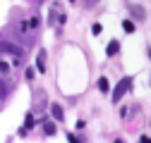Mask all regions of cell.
<instances>
[{
    "instance_id": "obj_1",
    "label": "cell",
    "mask_w": 151,
    "mask_h": 143,
    "mask_svg": "<svg viewBox=\"0 0 151 143\" xmlns=\"http://www.w3.org/2000/svg\"><path fill=\"white\" fill-rule=\"evenodd\" d=\"M0 52H3V55H12V57L19 60L24 55V48L17 45V43H12V41H0Z\"/></svg>"
},
{
    "instance_id": "obj_2",
    "label": "cell",
    "mask_w": 151,
    "mask_h": 143,
    "mask_svg": "<svg viewBox=\"0 0 151 143\" xmlns=\"http://www.w3.org/2000/svg\"><path fill=\"white\" fill-rule=\"evenodd\" d=\"M129 88H132V76H125V79L115 86V91H113L110 100H113V103H120V98H122L125 93H129Z\"/></svg>"
},
{
    "instance_id": "obj_3",
    "label": "cell",
    "mask_w": 151,
    "mask_h": 143,
    "mask_svg": "<svg viewBox=\"0 0 151 143\" xmlns=\"http://www.w3.org/2000/svg\"><path fill=\"white\" fill-rule=\"evenodd\" d=\"M36 26H39V17H31V19H24V22H19V29H22V33H29V31H34Z\"/></svg>"
},
{
    "instance_id": "obj_4",
    "label": "cell",
    "mask_w": 151,
    "mask_h": 143,
    "mask_svg": "<svg viewBox=\"0 0 151 143\" xmlns=\"http://www.w3.org/2000/svg\"><path fill=\"white\" fill-rule=\"evenodd\" d=\"M118 52H120V43H118V41H110L108 48H106V55H108V57H115Z\"/></svg>"
},
{
    "instance_id": "obj_5",
    "label": "cell",
    "mask_w": 151,
    "mask_h": 143,
    "mask_svg": "<svg viewBox=\"0 0 151 143\" xmlns=\"http://www.w3.org/2000/svg\"><path fill=\"white\" fill-rule=\"evenodd\" d=\"M50 115H53V119H65V112H63V107L58 103L50 105Z\"/></svg>"
},
{
    "instance_id": "obj_6",
    "label": "cell",
    "mask_w": 151,
    "mask_h": 143,
    "mask_svg": "<svg viewBox=\"0 0 151 143\" xmlns=\"http://www.w3.org/2000/svg\"><path fill=\"white\" fill-rule=\"evenodd\" d=\"M10 72H12V64L7 62V60H0V76H10Z\"/></svg>"
},
{
    "instance_id": "obj_7",
    "label": "cell",
    "mask_w": 151,
    "mask_h": 143,
    "mask_svg": "<svg viewBox=\"0 0 151 143\" xmlns=\"http://www.w3.org/2000/svg\"><path fill=\"white\" fill-rule=\"evenodd\" d=\"M36 67H39V72H46V50L39 52V57H36Z\"/></svg>"
},
{
    "instance_id": "obj_8",
    "label": "cell",
    "mask_w": 151,
    "mask_h": 143,
    "mask_svg": "<svg viewBox=\"0 0 151 143\" xmlns=\"http://www.w3.org/2000/svg\"><path fill=\"white\" fill-rule=\"evenodd\" d=\"M99 91H101V93H108V91H110V81H108L106 76L99 79Z\"/></svg>"
},
{
    "instance_id": "obj_9",
    "label": "cell",
    "mask_w": 151,
    "mask_h": 143,
    "mask_svg": "<svg viewBox=\"0 0 151 143\" xmlns=\"http://www.w3.org/2000/svg\"><path fill=\"white\" fill-rule=\"evenodd\" d=\"M31 127H34V117H31V115H27V122H24V127H22V131H19V134L24 136V134H27Z\"/></svg>"
},
{
    "instance_id": "obj_10",
    "label": "cell",
    "mask_w": 151,
    "mask_h": 143,
    "mask_svg": "<svg viewBox=\"0 0 151 143\" xmlns=\"http://www.w3.org/2000/svg\"><path fill=\"white\" fill-rule=\"evenodd\" d=\"M43 134H46V136H53V134H55V124H53V122H46V124H43Z\"/></svg>"
},
{
    "instance_id": "obj_11",
    "label": "cell",
    "mask_w": 151,
    "mask_h": 143,
    "mask_svg": "<svg viewBox=\"0 0 151 143\" xmlns=\"http://www.w3.org/2000/svg\"><path fill=\"white\" fill-rule=\"evenodd\" d=\"M122 29H125L127 33H132V31H134V24H132L129 19H125V22H122Z\"/></svg>"
},
{
    "instance_id": "obj_12",
    "label": "cell",
    "mask_w": 151,
    "mask_h": 143,
    "mask_svg": "<svg viewBox=\"0 0 151 143\" xmlns=\"http://www.w3.org/2000/svg\"><path fill=\"white\" fill-rule=\"evenodd\" d=\"M3 96H7V86H5L3 79H0V98H3Z\"/></svg>"
},
{
    "instance_id": "obj_13",
    "label": "cell",
    "mask_w": 151,
    "mask_h": 143,
    "mask_svg": "<svg viewBox=\"0 0 151 143\" xmlns=\"http://www.w3.org/2000/svg\"><path fill=\"white\" fill-rule=\"evenodd\" d=\"M72 3H74V0H72Z\"/></svg>"
}]
</instances>
